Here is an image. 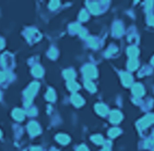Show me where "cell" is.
<instances>
[{
  "mask_svg": "<svg viewBox=\"0 0 154 151\" xmlns=\"http://www.w3.org/2000/svg\"><path fill=\"white\" fill-rule=\"evenodd\" d=\"M38 87H39V84L36 83V82H34V83H32V84L29 86V88L25 90L24 96L25 98H26L25 106H30V103H31L32 101V98L36 95L37 90H38Z\"/></svg>",
  "mask_w": 154,
  "mask_h": 151,
  "instance_id": "1",
  "label": "cell"
},
{
  "mask_svg": "<svg viewBox=\"0 0 154 151\" xmlns=\"http://www.w3.org/2000/svg\"><path fill=\"white\" fill-rule=\"evenodd\" d=\"M83 74L89 80L91 78H95L97 76V71H96L95 67H93V65H85L83 67Z\"/></svg>",
  "mask_w": 154,
  "mask_h": 151,
  "instance_id": "2",
  "label": "cell"
},
{
  "mask_svg": "<svg viewBox=\"0 0 154 151\" xmlns=\"http://www.w3.org/2000/svg\"><path fill=\"white\" fill-rule=\"evenodd\" d=\"M153 122H154V115L149 114L147 115V116H144L141 121L138 123V125L141 127V128H144V127L149 126V125H150L151 123H153Z\"/></svg>",
  "mask_w": 154,
  "mask_h": 151,
  "instance_id": "3",
  "label": "cell"
},
{
  "mask_svg": "<svg viewBox=\"0 0 154 151\" xmlns=\"http://www.w3.org/2000/svg\"><path fill=\"white\" fill-rule=\"evenodd\" d=\"M27 129H29V133L31 134L32 136H36L37 134L41 133V128H39L36 122H31L27 126Z\"/></svg>",
  "mask_w": 154,
  "mask_h": 151,
  "instance_id": "4",
  "label": "cell"
},
{
  "mask_svg": "<svg viewBox=\"0 0 154 151\" xmlns=\"http://www.w3.org/2000/svg\"><path fill=\"white\" fill-rule=\"evenodd\" d=\"M132 92L136 97H142L144 94V89L141 84H136L132 87Z\"/></svg>",
  "mask_w": 154,
  "mask_h": 151,
  "instance_id": "5",
  "label": "cell"
},
{
  "mask_svg": "<svg viewBox=\"0 0 154 151\" xmlns=\"http://www.w3.org/2000/svg\"><path fill=\"white\" fill-rule=\"evenodd\" d=\"M123 119V115L119 111H113L111 113V123H119Z\"/></svg>",
  "mask_w": 154,
  "mask_h": 151,
  "instance_id": "6",
  "label": "cell"
},
{
  "mask_svg": "<svg viewBox=\"0 0 154 151\" xmlns=\"http://www.w3.org/2000/svg\"><path fill=\"white\" fill-rule=\"evenodd\" d=\"M71 101H72V103L75 107H81L84 103V100L82 99V97L80 95H77V94L71 97Z\"/></svg>",
  "mask_w": 154,
  "mask_h": 151,
  "instance_id": "7",
  "label": "cell"
},
{
  "mask_svg": "<svg viewBox=\"0 0 154 151\" xmlns=\"http://www.w3.org/2000/svg\"><path fill=\"white\" fill-rule=\"evenodd\" d=\"M121 80L125 86H130L132 83V76L128 73H121Z\"/></svg>",
  "mask_w": 154,
  "mask_h": 151,
  "instance_id": "8",
  "label": "cell"
},
{
  "mask_svg": "<svg viewBox=\"0 0 154 151\" xmlns=\"http://www.w3.org/2000/svg\"><path fill=\"white\" fill-rule=\"evenodd\" d=\"M56 139H57L58 142H60L62 145H66V144H68L69 141H70V137L67 136V135H65V134H59V135H57V136H56Z\"/></svg>",
  "mask_w": 154,
  "mask_h": 151,
  "instance_id": "9",
  "label": "cell"
},
{
  "mask_svg": "<svg viewBox=\"0 0 154 151\" xmlns=\"http://www.w3.org/2000/svg\"><path fill=\"white\" fill-rule=\"evenodd\" d=\"M95 111L99 113V115H105L107 113V107L104 106V104H102V103H99V104H96L95 106Z\"/></svg>",
  "mask_w": 154,
  "mask_h": 151,
  "instance_id": "10",
  "label": "cell"
},
{
  "mask_svg": "<svg viewBox=\"0 0 154 151\" xmlns=\"http://www.w3.org/2000/svg\"><path fill=\"white\" fill-rule=\"evenodd\" d=\"M12 115L17 121H22V120H23V117H24V112L20 109H15L12 112Z\"/></svg>",
  "mask_w": 154,
  "mask_h": 151,
  "instance_id": "11",
  "label": "cell"
},
{
  "mask_svg": "<svg viewBox=\"0 0 154 151\" xmlns=\"http://www.w3.org/2000/svg\"><path fill=\"white\" fill-rule=\"evenodd\" d=\"M63 76L68 79V82H70V80H73V78L75 77V74H74L73 70L70 69V70H66V71L63 72Z\"/></svg>",
  "mask_w": 154,
  "mask_h": 151,
  "instance_id": "12",
  "label": "cell"
},
{
  "mask_svg": "<svg viewBox=\"0 0 154 151\" xmlns=\"http://www.w3.org/2000/svg\"><path fill=\"white\" fill-rule=\"evenodd\" d=\"M32 73H33V75L34 76H36V77H41L42 75H43V69L39 67V65H35V67H33V70H32Z\"/></svg>",
  "mask_w": 154,
  "mask_h": 151,
  "instance_id": "13",
  "label": "cell"
},
{
  "mask_svg": "<svg viewBox=\"0 0 154 151\" xmlns=\"http://www.w3.org/2000/svg\"><path fill=\"white\" fill-rule=\"evenodd\" d=\"M139 53V50L137 47H129L128 49V55H129L130 59H136V57Z\"/></svg>",
  "mask_w": 154,
  "mask_h": 151,
  "instance_id": "14",
  "label": "cell"
},
{
  "mask_svg": "<svg viewBox=\"0 0 154 151\" xmlns=\"http://www.w3.org/2000/svg\"><path fill=\"white\" fill-rule=\"evenodd\" d=\"M89 9L91 10V12L93 14H99V8L97 3H94V2H89Z\"/></svg>",
  "mask_w": 154,
  "mask_h": 151,
  "instance_id": "15",
  "label": "cell"
},
{
  "mask_svg": "<svg viewBox=\"0 0 154 151\" xmlns=\"http://www.w3.org/2000/svg\"><path fill=\"white\" fill-rule=\"evenodd\" d=\"M137 67H138V61L137 59H130L128 62V69L130 71H135Z\"/></svg>",
  "mask_w": 154,
  "mask_h": 151,
  "instance_id": "16",
  "label": "cell"
},
{
  "mask_svg": "<svg viewBox=\"0 0 154 151\" xmlns=\"http://www.w3.org/2000/svg\"><path fill=\"white\" fill-rule=\"evenodd\" d=\"M84 85H85L86 89H87L89 91H91V92H94V91L96 90V87H95V85L93 84L91 80H85Z\"/></svg>",
  "mask_w": 154,
  "mask_h": 151,
  "instance_id": "17",
  "label": "cell"
},
{
  "mask_svg": "<svg viewBox=\"0 0 154 151\" xmlns=\"http://www.w3.org/2000/svg\"><path fill=\"white\" fill-rule=\"evenodd\" d=\"M114 34L117 35V36L123 34V26H121V24L116 23V24L114 25Z\"/></svg>",
  "mask_w": 154,
  "mask_h": 151,
  "instance_id": "18",
  "label": "cell"
},
{
  "mask_svg": "<svg viewBox=\"0 0 154 151\" xmlns=\"http://www.w3.org/2000/svg\"><path fill=\"white\" fill-rule=\"evenodd\" d=\"M68 88L71 91H75L80 88V86L77 84L75 82H73V80H70V82H68Z\"/></svg>",
  "mask_w": 154,
  "mask_h": 151,
  "instance_id": "19",
  "label": "cell"
},
{
  "mask_svg": "<svg viewBox=\"0 0 154 151\" xmlns=\"http://www.w3.org/2000/svg\"><path fill=\"white\" fill-rule=\"evenodd\" d=\"M46 99H47L48 101H55V99H56L55 91L53 90V89H49V90L47 91V94H46Z\"/></svg>",
  "mask_w": 154,
  "mask_h": 151,
  "instance_id": "20",
  "label": "cell"
},
{
  "mask_svg": "<svg viewBox=\"0 0 154 151\" xmlns=\"http://www.w3.org/2000/svg\"><path fill=\"white\" fill-rule=\"evenodd\" d=\"M91 139H92V141H94V142H95V144H97V145H102V144H103V141H104V139H103V137H102L101 135H95V136H92Z\"/></svg>",
  "mask_w": 154,
  "mask_h": 151,
  "instance_id": "21",
  "label": "cell"
},
{
  "mask_svg": "<svg viewBox=\"0 0 154 151\" xmlns=\"http://www.w3.org/2000/svg\"><path fill=\"white\" fill-rule=\"evenodd\" d=\"M119 134H120V129H119V128H111V131L108 132L109 137H116Z\"/></svg>",
  "mask_w": 154,
  "mask_h": 151,
  "instance_id": "22",
  "label": "cell"
},
{
  "mask_svg": "<svg viewBox=\"0 0 154 151\" xmlns=\"http://www.w3.org/2000/svg\"><path fill=\"white\" fill-rule=\"evenodd\" d=\"M87 42H89V45H90L91 47H93V48H96V46H97L95 38H93V37H89V38H87Z\"/></svg>",
  "mask_w": 154,
  "mask_h": 151,
  "instance_id": "23",
  "label": "cell"
},
{
  "mask_svg": "<svg viewBox=\"0 0 154 151\" xmlns=\"http://www.w3.org/2000/svg\"><path fill=\"white\" fill-rule=\"evenodd\" d=\"M81 21H86L87 18H89V15H87V12H86L85 10H82L80 13V16H79Z\"/></svg>",
  "mask_w": 154,
  "mask_h": 151,
  "instance_id": "24",
  "label": "cell"
},
{
  "mask_svg": "<svg viewBox=\"0 0 154 151\" xmlns=\"http://www.w3.org/2000/svg\"><path fill=\"white\" fill-rule=\"evenodd\" d=\"M58 6H59V1H51L49 3V8L50 9H56V8H58Z\"/></svg>",
  "mask_w": 154,
  "mask_h": 151,
  "instance_id": "25",
  "label": "cell"
},
{
  "mask_svg": "<svg viewBox=\"0 0 154 151\" xmlns=\"http://www.w3.org/2000/svg\"><path fill=\"white\" fill-rule=\"evenodd\" d=\"M48 55H49L50 58H53V59H56V57H57V51H56V49H51V50H49Z\"/></svg>",
  "mask_w": 154,
  "mask_h": 151,
  "instance_id": "26",
  "label": "cell"
},
{
  "mask_svg": "<svg viewBox=\"0 0 154 151\" xmlns=\"http://www.w3.org/2000/svg\"><path fill=\"white\" fill-rule=\"evenodd\" d=\"M77 151H89V149H87L84 145H82V146H80V147L78 148V150H77Z\"/></svg>",
  "mask_w": 154,
  "mask_h": 151,
  "instance_id": "27",
  "label": "cell"
},
{
  "mask_svg": "<svg viewBox=\"0 0 154 151\" xmlns=\"http://www.w3.org/2000/svg\"><path fill=\"white\" fill-rule=\"evenodd\" d=\"M6 79V74L2 72H0V83H2Z\"/></svg>",
  "mask_w": 154,
  "mask_h": 151,
  "instance_id": "28",
  "label": "cell"
},
{
  "mask_svg": "<svg viewBox=\"0 0 154 151\" xmlns=\"http://www.w3.org/2000/svg\"><path fill=\"white\" fill-rule=\"evenodd\" d=\"M148 22H149V24L150 25H153L154 26V16H150L148 20Z\"/></svg>",
  "mask_w": 154,
  "mask_h": 151,
  "instance_id": "29",
  "label": "cell"
},
{
  "mask_svg": "<svg viewBox=\"0 0 154 151\" xmlns=\"http://www.w3.org/2000/svg\"><path fill=\"white\" fill-rule=\"evenodd\" d=\"M3 46H5V42H3V40L0 38V49L3 48Z\"/></svg>",
  "mask_w": 154,
  "mask_h": 151,
  "instance_id": "30",
  "label": "cell"
},
{
  "mask_svg": "<svg viewBox=\"0 0 154 151\" xmlns=\"http://www.w3.org/2000/svg\"><path fill=\"white\" fill-rule=\"evenodd\" d=\"M31 151H42L41 148H38V147H34V148H32Z\"/></svg>",
  "mask_w": 154,
  "mask_h": 151,
  "instance_id": "31",
  "label": "cell"
},
{
  "mask_svg": "<svg viewBox=\"0 0 154 151\" xmlns=\"http://www.w3.org/2000/svg\"><path fill=\"white\" fill-rule=\"evenodd\" d=\"M152 3H153V1H150V2H147V8H151V7H152Z\"/></svg>",
  "mask_w": 154,
  "mask_h": 151,
  "instance_id": "32",
  "label": "cell"
},
{
  "mask_svg": "<svg viewBox=\"0 0 154 151\" xmlns=\"http://www.w3.org/2000/svg\"><path fill=\"white\" fill-rule=\"evenodd\" d=\"M152 64L154 65V57H153V59H152Z\"/></svg>",
  "mask_w": 154,
  "mask_h": 151,
  "instance_id": "33",
  "label": "cell"
},
{
  "mask_svg": "<svg viewBox=\"0 0 154 151\" xmlns=\"http://www.w3.org/2000/svg\"><path fill=\"white\" fill-rule=\"evenodd\" d=\"M0 137H1V131H0Z\"/></svg>",
  "mask_w": 154,
  "mask_h": 151,
  "instance_id": "34",
  "label": "cell"
},
{
  "mask_svg": "<svg viewBox=\"0 0 154 151\" xmlns=\"http://www.w3.org/2000/svg\"><path fill=\"white\" fill-rule=\"evenodd\" d=\"M0 98H1V94H0Z\"/></svg>",
  "mask_w": 154,
  "mask_h": 151,
  "instance_id": "35",
  "label": "cell"
}]
</instances>
